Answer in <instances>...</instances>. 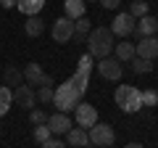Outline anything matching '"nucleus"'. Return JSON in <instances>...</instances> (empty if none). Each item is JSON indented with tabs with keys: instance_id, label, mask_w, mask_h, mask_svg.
<instances>
[{
	"instance_id": "f257e3e1",
	"label": "nucleus",
	"mask_w": 158,
	"mask_h": 148,
	"mask_svg": "<svg viewBox=\"0 0 158 148\" xmlns=\"http://www.w3.org/2000/svg\"><path fill=\"white\" fill-rule=\"evenodd\" d=\"M90 72H92V56L85 53V56L79 58L77 63V72L69 77L63 85H58L56 95H53V106L61 111V114H69L77 108V103L85 101V93H87V85H90Z\"/></svg>"
},
{
	"instance_id": "f03ea898",
	"label": "nucleus",
	"mask_w": 158,
	"mask_h": 148,
	"mask_svg": "<svg viewBox=\"0 0 158 148\" xmlns=\"http://www.w3.org/2000/svg\"><path fill=\"white\" fill-rule=\"evenodd\" d=\"M87 45H90V56L92 58H108L111 56V50H113V32L108 27H95L90 34H87Z\"/></svg>"
},
{
	"instance_id": "7ed1b4c3",
	"label": "nucleus",
	"mask_w": 158,
	"mask_h": 148,
	"mask_svg": "<svg viewBox=\"0 0 158 148\" xmlns=\"http://www.w3.org/2000/svg\"><path fill=\"white\" fill-rule=\"evenodd\" d=\"M113 101H116V106L121 108V111H127V114H135V111H140V108H142L140 90H137L135 85H118Z\"/></svg>"
},
{
	"instance_id": "20e7f679",
	"label": "nucleus",
	"mask_w": 158,
	"mask_h": 148,
	"mask_svg": "<svg viewBox=\"0 0 158 148\" xmlns=\"http://www.w3.org/2000/svg\"><path fill=\"white\" fill-rule=\"evenodd\" d=\"M87 135H90V143H92V146H98V148H111L113 140H116L113 127L111 124H100V122H98L95 127H90Z\"/></svg>"
},
{
	"instance_id": "39448f33",
	"label": "nucleus",
	"mask_w": 158,
	"mask_h": 148,
	"mask_svg": "<svg viewBox=\"0 0 158 148\" xmlns=\"http://www.w3.org/2000/svg\"><path fill=\"white\" fill-rule=\"evenodd\" d=\"M74 122H77V127H82V130L95 127V124H98V108L90 106L87 101L77 103V108H74Z\"/></svg>"
},
{
	"instance_id": "423d86ee",
	"label": "nucleus",
	"mask_w": 158,
	"mask_h": 148,
	"mask_svg": "<svg viewBox=\"0 0 158 148\" xmlns=\"http://www.w3.org/2000/svg\"><path fill=\"white\" fill-rule=\"evenodd\" d=\"M24 82H27V85L50 87V85H53V77L42 72V66H40V63H27V69H24Z\"/></svg>"
},
{
	"instance_id": "0eeeda50",
	"label": "nucleus",
	"mask_w": 158,
	"mask_h": 148,
	"mask_svg": "<svg viewBox=\"0 0 158 148\" xmlns=\"http://www.w3.org/2000/svg\"><path fill=\"white\" fill-rule=\"evenodd\" d=\"M50 37L56 42H71V37H74V21L69 16L56 19V21H53V29H50Z\"/></svg>"
},
{
	"instance_id": "6e6552de",
	"label": "nucleus",
	"mask_w": 158,
	"mask_h": 148,
	"mask_svg": "<svg viewBox=\"0 0 158 148\" xmlns=\"http://www.w3.org/2000/svg\"><path fill=\"white\" fill-rule=\"evenodd\" d=\"M98 72H100L103 80H121V74H124V66H121V61H116V58H100L98 61Z\"/></svg>"
},
{
	"instance_id": "1a4fd4ad",
	"label": "nucleus",
	"mask_w": 158,
	"mask_h": 148,
	"mask_svg": "<svg viewBox=\"0 0 158 148\" xmlns=\"http://www.w3.org/2000/svg\"><path fill=\"white\" fill-rule=\"evenodd\" d=\"M135 19L129 16V13H116V19L111 21V32L113 37H129L132 32H135Z\"/></svg>"
},
{
	"instance_id": "9d476101",
	"label": "nucleus",
	"mask_w": 158,
	"mask_h": 148,
	"mask_svg": "<svg viewBox=\"0 0 158 148\" xmlns=\"http://www.w3.org/2000/svg\"><path fill=\"white\" fill-rule=\"evenodd\" d=\"M156 32H158V19L148 13V16H142L140 21L135 24V32L132 34H135L137 40H142V37H156Z\"/></svg>"
},
{
	"instance_id": "9b49d317",
	"label": "nucleus",
	"mask_w": 158,
	"mask_h": 148,
	"mask_svg": "<svg viewBox=\"0 0 158 148\" xmlns=\"http://www.w3.org/2000/svg\"><path fill=\"white\" fill-rule=\"evenodd\" d=\"M13 103H19V106H24V108L32 111L34 103H37V93H34L29 85H19L16 90H13Z\"/></svg>"
},
{
	"instance_id": "f8f14e48",
	"label": "nucleus",
	"mask_w": 158,
	"mask_h": 148,
	"mask_svg": "<svg viewBox=\"0 0 158 148\" xmlns=\"http://www.w3.org/2000/svg\"><path fill=\"white\" fill-rule=\"evenodd\" d=\"M135 53L140 58H150V61L158 58V34L156 37H142V40L135 45Z\"/></svg>"
},
{
	"instance_id": "ddd939ff",
	"label": "nucleus",
	"mask_w": 158,
	"mask_h": 148,
	"mask_svg": "<svg viewBox=\"0 0 158 148\" xmlns=\"http://www.w3.org/2000/svg\"><path fill=\"white\" fill-rule=\"evenodd\" d=\"M48 127H50L53 135H66V132L71 130V119H69V114L56 111L53 116H48Z\"/></svg>"
},
{
	"instance_id": "4468645a",
	"label": "nucleus",
	"mask_w": 158,
	"mask_h": 148,
	"mask_svg": "<svg viewBox=\"0 0 158 148\" xmlns=\"http://www.w3.org/2000/svg\"><path fill=\"white\" fill-rule=\"evenodd\" d=\"M66 137H69V146H74V148L90 146V135H87V130H82V127H71V130L66 132Z\"/></svg>"
},
{
	"instance_id": "2eb2a0df",
	"label": "nucleus",
	"mask_w": 158,
	"mask_h": 148,
	"mask_svg": "<svg viewBox=\"0 0 158 148\" xmlns=\"http://www.w3.org/2000/svg\"><path fill=\"white\" fill-rule=\"evenodd\" d=\"M63 8H66V16L71 19V21H77V19L85 16L87 3H85V0H63Z\"/></svg>"
},
{
	"instance_id": "dca6fc26",
	"label": "nucleus",
	"mask_w": 158,
	"mask_h": 148,
	"mask_svg": "<svg viewBox=\"0 0 158 148\" xmlns=\"http://www.w3.org/2000/svg\"><path fill=\"white\" fill-rule=\"evenodd\" d=\"M42 6H45V0H16V8L24 13V16H37L40 11H42Z\"/></svg>"
},
{
	"instance_id": "f3484780",
	"label": "nucleus",
	"mask_w": 158,
	"mask_h": 148,
	"mask_svg": "<svg viewBox=\"0 0 158 148\" xmlns=\"http://www.w3.org/2000/svg\"><path fill=\"white\" fill-rule=\"evenodd\" d=\"M113 50H116V61H121V63H127V61H132V58L137 56L135 53V42H116L113 45Z\"/></svg>"
},
{
	"instance_id": "a211bd4d",
	"label": "nucleus",
	"mask_w": 158,
	"mask_h": 148,
	"mask_svg": "<svg viewBox=\"0 0 158 148\" xmlns=\"http://www.w3.org/2000/svg\"><path fill=\"white\" fill-rule=\"evenodd\" d=\"M92 29H90V19H77L74 21V37L71 40H77V42H87V34H90Z\"/></svg>"
},
{
	"instance_id": "6ab92c4d",
	"label": "nucleus",
	"mask_w": 158,
	"mask_h": 148,
	"mask_svg": "<svg viewBox=\"0 0 158 148\" xmlns=\"http://www.w3.org/2000/svg\"><path fill=\"white\" fill-rule=\"evenodd\" d=\"M24 32H27L29 37H40V34L45 32V21L40 16H29L27 21H24Z\"/></svg>"
},
{
	"instance_id": "aec40b11",
	"label": "nucleus",
	"mask_w": 158,
	"mask_h": 148,
	"mask_svg": "<svg viewBox=\"0 0 158 148\" xmlns=\"http://www.w3.org/2000/svg\"><path fill=\"white\" fill-rule=\"evenodd\" d=\"M3 82H6V85H13V87L24 85V72H21V69H16V66H8L6 74H3Z\"/></svg>"
},
{
	"instance_id": "412c9836",
	"label": "nucleus",
	"mask_w": 158,
	"mask_h": 148,
	"mask_svg": "<svg viewBox=\"0 0 158 148\" xmlns=\"http://www.w3.org/2000/svg\"><path fill=\"white\" fill-rule=\"evenodd\" d=\"M129 63H132V72H135V74H150L153 66H156L150 58H140V56H135Z\"/></svg>"
},
{
	"instance_id": "4be33fe9",
	"label": "nucleus",
	"mask_w": 158,
	"mask_h": 148,
	"mask_svg": "<svg viewBox=\"0 0 158 148\" xmlns=\"http://www.w3.org/2000/svg\"><path fill=\"white\" fill-rule=\"evenodd\" d=\"M13 103V93L8 85H0V116H6L8 114V108H11Z\"/></svg>"
},
{
	"instance_id": "5701e85b",
	"label": "nucleus",
	"mask_w": 158,
	"mask_h": 148,
	"mask_svg": "<svg viewBox=\"0 0 158 148\" xmlns=\"http://www.w3.org/2000/svg\"><path fill=\"white\" fill-rule=\"evenodd\" d=\"M127 13H129L132 19H142V16H148V3H145V0H135V3H132V8H129Z\"/></svg>"
},
{
	"instance_id": "b1692460",
	"label": "nucleus",
	"mask_w": 158,
	"mask_h": 148,
	"mask_svg": "<svg viewBox=\"0 0 158 148\" xmlns=\"http://www.w3.org/2000/svg\"><path fill=\"white\" fill-rule=\"evenodd\" d=\"M50 137H53V132H50L48 124H37V127H34V140H37L40 146H42L45 140H50Z\"/></svg>"
},
{
	"instance_id": "393cba45",
	"label": "nucleus",
	"mask_w": 158,
	"mask_h": 148,
	"mask_svg": "<svg viewBox=\"0 0 158 148\" xmlns=\"http://www.w3.org/2000/svg\"><path fill=\"white\" fill-rule=\"evenodd\" d=\"M142 106H158V93L156 90H140Z\"/></svg>"
},
{
	"instance_id": "a878e982",
	"label": "nucleus",
	"mask_w": 158,
	"mask_h": 148,
	"mask_svg": "<svg viewBox=\"0 0 158 148\" xmlns=\"http://www.w3.org/2000/svg\"><path fill=\"white\" fill-rule=\"evenodd\" d=\"M29 122H32L34 127L37 124H48V114L42 111V108H32V111H29Z\"/></svg>"
},
{
	"instance_id": "bb28decb",
	"label": "nucleus",
	"mask_w": 158,
	"mask_h": 148,
	"mask_svg": "<svg viewBox=\"0 0 158 148\" xmlns=\"http://www.w3.org/2000/svg\"><path fill=\"white\" fill-rule=\"evenodd\" d=\"M53 95H56L53 87H40V90H37V101L45 103V106H48V103H53Z\"/></svg>"
},
{
	"instance_id": "cd10ccee",
	"label": "nucleus",
	"mask_w": 158,
	"mask_h": 148,
	"mask_svg": "<svg viewBox=\"0 0 158 148\" xmlns=\"http://www.w3.org/2000/svg\"><path fill=\"white\" fill-rule=\"evenodd\" d=\"M40 148H66V143H63V140H56V137H50V140H45Z\"/></svg>"
},
{
	"instance_id": "c85d7f7f",
	"label": "nucleus",
	"mask_w": 158,
	"mask_h": 148,
	"mask_svg": "<svg viewBox=\"0 0 158 148\" xmlns=\"http://www.w3.org/2000/svg\"><path fill=\"white\" fill-rule=\"evenodd\" d=\"M98 3H100L103 8H108V11H111V8H118V6H121V0H98Z\"/></svg>"
},
{
	"instance_id": "c756f323",
	"label": "nucleus",
	"mask_w": 158,
	"mask_h": 148,
	"mask_svg": "<svg viewBox=\"0 0 158 148\" xmlns=\"http://www.w3.org/2000/svg\"><path fill=\"white\" fill-rule=\"evenodd\" d=\"M0 6L3 8H16V0H0Z\"/></svg>"
},
{
	"instance_id": "7c9ffc66",
	"label": "nucleus",
	"mask_w": 158,
	"mask_h": 148,
	"mask_svg": "<svg viewBox=\"0 0 158 148\" xmlns=\"http://www.w3.org/2000/svg\"><path fill=\"white\" fill-rule=\"evenodd\" d=\"M124 148H145V146H142V143H127Z\"/></svg>"
},
{
	"instance_id": "2f4dec72",
	"label": "nucleus",
	"mask_w": 158,
	"mask_h": 148,
	"mask_svg": "<svg viewBox=\"0 0 158 148\" xmlns=\"http://www.w3.org/2000/svg\"><path fill=\"white\" fill-rule=\"evenodd\" d=\"M156 19H158V16H156Z\"/></svg>"
}]
</instances>
